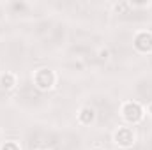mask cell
<instances>
[{"mask_svg":"<svg viewBox=\"0 0 152 150\" xmlns=\"http://www.w3.org/2000/svg\"><path fill=\"white\" fill-rule=\"evenodd\" d=\"M124 115H126L127 120L136 122V120L142 118V108H140L138 104H134V103H129V104H126V108H124Z\"/></svg>","mask_w":152,"mask_h":150,"instance_id":"6da1fadb","label":"cell"},{"mask_svg":"<svg viewBox=\"0 0 152 150\" xmlns=\"http://www.w3.org/2000/svg\"><path fill=\"white\" fill-rule=\"evenodd\" d=\"M136 48L142 51H149L152 50V36L151 34H140L136 37Z\"/></svg>","mask_w":152,"mask_h":150,"instance_id":"7a4b0ae2","label":"cell"},{"mask_svg":"<svg viewBox=\"0 0 152 150\" xmlns=\"http://www.w3.org/2000/svg\"><path fill=\"white\" fill-rule=\"evenodd\" d=\"M115 138H117V141H118L120 145H124V147H127V145L133 143V133H131L129 129H120Z\"/></svg>","mask_w":152,"mask_h":150,"instance_id":"3957f363","label":"cell"},{"mask_svg":"<svg viewBox=\"0 0 152 150\" xmlns=\"http://www.w3.org/2000/svg\"><path fill=\"white\" fill-rule=\"evenodd\" d=\"M51 81H53V76L50 74L48 71H42V73H39L37 74V83H39V87H42V88L50 87Z\"/></svg>","mask_w":152,"mask_h":150,"instance_id":"277c9868","label":"cell"},{"mask_svg":"<svg viewBox=\"0 0 152 150\" xmlns=\"http://www.w3.org/2000/svg\"><path fill=\"white\" fill-rule=\"evenodd\" d=\"M92 117H94V115H92V110H83L81 120H83V122H90V120H92Z\"/></svg>","mask_w":152,"mask_h":150,"instance_id":"5b68a950","label":"cell"},{"mask_svg":"<svg viewBox=\"0 0 152 150\" xmlns=\"http://www.w3.org/2000/svg\"><path fill=\"white\" fill-rule=\"evenodd\" d=\"M2 83H4V87H12V76H4L2 78Z\"/></svg>","mask_w":152,"mask_h":150,"instance_id":"8992f818","label":"cell"},{"mask_svg":"<svg viewBox=\"0 0 152 150\" xmlns=\"http://www.w3.org/2000/svg\"><path fill=\"white\" fill-rule=\"evenodd\" d=\"M2 150H18V147H16L14 143H9V145H5Z\"/></svg>","mask_w":152,"mask_h":150,"instance_id":"52a82bcc","label":"cell"},{"mask_svg":"<svg viewBox=\"0 0 152 150\" xmlns=\"http://www.w3.org/2000/svg\"><path fill=\"white\" fill-rule=\"evenodd\" d=\"M151 111H152V108H151Z\"/></svg>","mask_w":152,"mask_h":150,"instance_id":"ba28073f","label":"cell"}]
</instances>
